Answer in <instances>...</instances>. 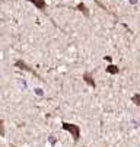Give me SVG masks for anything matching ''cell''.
Segmentation results:
<instances>
[{"label": "cell", "instance_id": "1", "mask_svg": "<svg viewBox=\"0 0 140 147\" xmlns=\"http://www.w3.org/2000/svg\"><path fill=\"white\" fill-rule=\"evenodd\" d=\"M62 128L67 133H70V136L73 137L74 143L79 141V138H80V127L76 124H72V122H63L62 124Z\"/></svg>", "mask_w": 140, "mask_h": 147}, {"label": "cell", "instance_id": "2", "mask_svg": "<svg viewBox=\"0 0 140 147\" xmlns=\"http://www.w3.org/2000/svg\"><path fill=\"white\" fill-rule=\"evenodd\" d=\"M15 67H18L19 70H25V71H28V73L37 74V73H35V70H34V69H31V67H29V66L26 64V63H25L24 60H21V58L15 61ZM37 76H38V74H37ZM38 77H39V76H38Z\"/></svg>", "mask_w": 140, "mask_h": 147}, {"label": "cell", "instance_id": "3", "mask_svg": "<svg viewBox=\"0 0 140 147\" xmlns=\"http://www.w3.org/2000/svg\"><path fill=\"white\" fill-rule=\"evenodd\" d=\"M82 79H83V82L86 83V85H88L89 88H92V89H95V88H96L95 79H93V76H92V73H91V71H85V73H83V76H82Z\"/></svg>", "mask_w": 140, "mask_h": 147}, {"label": "cell", "instance_id": "4", "mask_svg": "<svg viewBox=\"0 0 140 147\" xmlns=\"http://www.w3.org/2000/svg\"><path fill=\"white\" fill-rule=\"evenodd\" d=\"M26 2L32 3L37 9H39L41 12H45V9H47V2L45 0H26Z\"/></svg>", "mask_w": 140, "mask_h": 147}, {"label": "cell", "instance_id": "5", "mask_svg": "<svg viewBox=\"0 0 140 147\" xmlns=\"http://www.w3.org/2000/svg\"><path fill=\"white\" fill-rule=\"evenodd\" d=\"M76 7H77V10H80V12H82V13H83V15H85L86 18L89 16V9L86 7V5H85L83 2H82V3H79V5L76 6Z\"/></svg>", "mask_w": 140, "mask_h": 147}, {"label": "cell", "instance_id": "6", "mask_svg": "<svg viewBox=\"0 0 140 147\" xmlns=\"http://www.w3.org/2000/svg\"><path fill=\"white\" fill-rule=\"evenodd\" d=\"M105 71H107V73H110V74H118L120 69H118L117 66H114V64H110L108 67H105Z\"/></svg>", "mask_w": 140, "mask_h": 147}, {"label": "cell", "instance_id": "7", "mask_svg": "<svg viewBox=\"0 0 140 147\" xmlns=\"http://www.w3.org/2000/svg\"><path fill=\"white\" fill-rule=\"evenodd\" d=\"M131 102H133L134 105H137V107H140V93H134V95L131 96Z\"/></svg>", "mask_w": 140, "mask_h": 147}, {"label": "cell", "instance_id": "8", "mask_svg": "<svg viewBox=\"0 0 140 147\" xmlns=\"http://www.w3.org/2000/svg\"><path fill=\"white\" fill-rule=\"evenodd\" d=\"M6 136V130H5V122L3 119L0 118V137H5Z\"/></svg>", "mask_w": 140, "mask_h": 147}, {"label": "cell", "instance_id": "9", "mask_svg": "<svg viewBox=\"0 0 140 147\" xmlns=\"http://www.w3.org/2000/svg\"><path fill=\"white\" fill-rule=\"evenodd\" d=\"M93 2H95V3H96V5H98V6H99V7H101V9H104V10H105V12H108V13H110V15H114V13H112V12H110V10H108V9H107V7H105V6H104V5H102V3H101V2H99V0H93Z\"/></svg>", "mask_w": 140, "mask_h": 147}, {"label": "cell", "instance_id": "10", "mask_svg": "<svg viewBox=\"0 0 140 147\" xmlns=\"http://www.w3.org/2000/svg\"><path fill=\"white\" fill-rule=\"evenodd\" d=\"M35 92H37L38 95H43V90H41V89H35Z\"/></svg>", "mask_w": 140, "mask_h": 147}]
</instances>
